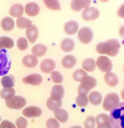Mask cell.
<instances>
[{
    "label": "cell",
    "instance_id": "20",
    "mask_svg": "<svg viewBox=\"0 0 124 128\" xmlns=\"http://www.w3.org/2000/svg\"><path fill=\"white\" fill-rule=\"evenodd\" d=\"M0 25H1V29L4 31H11L14 29V26H15V21L11 18H4L1 20V24Z\"/></svg>",
    "mask_w": 124,
    "mask_h": 128
},
{
    "label": "cell",
    "instance_id": "41",
    "mask_svg": "<svg viewBox=\"0 0 124 128\" xmlns=\"http://www.w3.org/2000/svg\"><path fill=\"white\" fill-rule=\"evenodd\" d=\"M16 127V124H14V123H11L10 121H2L1 123H0V128H15Z\"/></svg>",
    "mask_w": 124,
    "mask_h": 128
},
{
    "label": "cell",
    "instance_id": "43",
    "mask_svg": "<svg viewBox=\"0 0 124 128\" xmlns=\"http://www.w3.org/2000/svg\"><path fill=\"white\" fill-rule=\"evenodd\" d=\"M1 48H2V46H1V45H0V50H1Z\"/></svg>",
    "mask_w": 124,
    "mask_h": 128
},
{
    "label": "cell",
    "instance_id": "32",
    "mask_svg": "<svg viewBox=\"0 0 124 128\" xmlns=\"http://www.w3.org/2000/svg\"><path fill=\"white\" fill-rule=\"evenodd\" d=\"M0 45L4 48H11L14 46V40L10 39V38H6V36H1L0 38Z\"/></svg>",
    "mask_w": 124,
    "mask_h": 128
},
{
    "label": "cell",
    "instance_id": "19",
    "mask_svg": "<svg viewBox=\"0 0 124 128\" xmlns=\"http://www.w3.org/2000/svg\"><path fill=\"white\" fill-rule=\"evenodd\" d=\"M10 15L12 16V18H21V15H22V12H24V8H22V5H20V4H14L11 8H10Z\"/></svg>",
    "mask_w": 124,
    "mask_h": 128
},
{
    "label": "cell",
    "instance_id": "18",
    "mask_svg": "<svg viewBox=\"0 0 124 128\" xmlns=\"http://www.w3.org/2000/svg\"><path fill=\"white\" fill-rule=\"evenodd\" d=\"M63 29H65V32L67 35H73L78 31V24L76 21H68V22H66Z\"/></svg>",
    "mask_w": 124,
    "mask_h": 128
},
{
    "label": "cell",
    "instance_id": "1",
    "mask_svg": "<svg viewBox=\"0 0 124 128\" xmlns=\"http://www.w3.org/2000/svg\"><path fill=\"white\" fill-rule=\"evenodd\" d=\"M119 48L121 44L117 40H108L104 42H99L96 46V50L99 55H109V56H117Z\"/></svg>",
    "mask_w": 124,
    "mask_h": 128
},
{
    "label": "cell",
    "instance_id": "13",
    "mask_svg": "<svg viewBox=\"0 0 124 128\" xmlns=\"http://www.w3.org/2000/svg\"><path fill=\"white\" fill-rule=\"evenodd\" d=\"M24 11L27 14V15H30V16H36L39 12H40V8H39V5L36 4V2H27L26 4V6L24 8Z\"/></svg>",
    "mask_w": 124,
    "mask_h": 128
},
{
    "label": "cell",
    "instance_id": "8",
    "mask_svg": "<svg viewBox=\"0 0 124 128\" xmlns=\"http://www.w3.org/2000/svg\"><path fill=\"white\" fill-rule=\"evenodd\" d=\"M99 16V11H98V9H96V8H87V9H84L82 11V18L83 20H86V21H92V20H96L97 18Z\"/></svg>",
    "mask_w": 124,
    "mask_h": 128
},
{
    "label": "cell",
    "instance_id": "21",
    "mask_svg": "<svg viewBox=\"0 0 124 128\" xmlns=\"http://www.w3.org/2000/svg\"><path fill=\"white\" fill-rule=\"evenodd\" d=\"M88 102H91V103L94 104V106L101 104V102H102V94H101L99 92H97V91L91 92V93H89V97H88Z\"/></svg>",
    "mask_w": 124,
    "mask_h": 128
},
{
    "label": "cell",
    "instance_id": "10",
    "mask_svg": "<svg viewBox=\"0 0 124 128\" xmlns=\"http://www.w3.org/2000/svg\"><path fill=\"white\" fill-rule=\"evenodd\" d=\"M96 126L98 128H109L112 127V123H111V118L107 114H103V113H99L96 118Z\"/></svg>",
    "mask_w": 124,
    "mask_h": 128
},
{
    "label": "cell",
    "instance_id": "27",
    "mask_svg": "<svg viewBox=\"0 0 124 128\" xmlns=\"http://www.w3.org/2000/svg\"><path fill=\"white\" fill-rule=\"evenodd\" d=\"M46 51H47V47H46L45 45H41V44L35 45V46L32 47V55H35L36 57L43 56V55L46 54Z\"/></svg>",
    "mask_w": 124,
    "mask_h": 128
},
{
    "label": "cell",
    "instance_id": "42",
    "mask_svg": "<svg viewBox=\"0 0 124 128\" xmlns=\"http://www.w3.org/2000/svg\"><path fill=\"white\" fill-rule=\"evenodd\" d=\"M118 16H121V18H123V6L121 8V10L118 11Z\"/></svg>",
    "mask_w": 124,
    "mask_h": 128
},
{
    "label": "cell",
    "instance_id": "2",
    "mask_svg": "<svg viewBox=\"0 0 124 128\" xmlns=\"http://www.w3.org/2000/svg\"><path fill=\"white\" fill-rule=\"evenodd\" d=\"M124 122V107L123 103H119L118 107L111 111V123L116 127H122Z\"/></svg>",
    "mask_w": 124,
    "mask_h": 128
},
{
    "label": "cell",
    "instance_id": "9",
    "mask_svg": "<svg viewBox=\"0 0 124 128\" xmlns=\"http://www.w3.org/2000/svg\"><path fill=\"white\" fill-rule=\"evenodd\" d=\"M22 114L24 117H29V118H35V117H40L42 114L41 108L36 107V106H30L22 110Z\"/></svg>",
    "mask_w": 124,
    "mask_h": 128
},
{
    "label": "cell",
    "instance_id": "29",
    "mask_svg": "<svg viewBox=\"0 0 124 128\" xmlns=\"http://www.w3.org/2000/svg\"><path fill=\"white\" fill-rule=\"evenodd\" d=\"M82 67L84 71H88V72H92L94 68H96V61L92 60V58H86L82 64Z\"/></svg>",
    "mask_w": 124,
    "mask_h": 128
},
{
    "label": "cell",
    "instance_id": "16",
    "mask_svg": "<svg viewBox=\"0 0 124 128\" xmlns=\"http://www.w3.org/2000/svg\"><path fill=\"white\" fill-rule=\"evenodd\" d=\"M22 65L25 67H29V68H32L37 65V57L35 55H26L24 56L22 58Z\"/></svg>",
    "mask_w": 124,
    "mask_h": 128
},
{
    "label": "cell",
    "instance_id": "30",
    "mask_svg": "<svg viewBox=\"0 0 124 128\" xmlns=\"http://www.w3.org/2000/svg\"><path fill=\"white\" fill-rule=\"evenodd\" d=\"M14 94H15V90L12 87H4L0 92V97L4 100H7V98L12 97Z\"/></svg>",
    "mask_w": 124,
    "mask_h": 128
},
{
    "label": "cell",
    "instance_id": "25",
    "mask_svg": "<svg viewBox=\"0 0 124 128\" xmlns=\"http://www.w3.org/2000/svg\"><path fill=\"white\" fill-rule=\"evenodd\" d=\"M75 48V42L72 39H65L62 42H61V50L65 51V52H70Z\"/></svg>",
    "mask_w": 124,
    "mask_h": 128
},
{
    "label": "cell",
    "instance_id": "37",
    "mask_svg": "<svg viewBox=\"0 0 124 128\" xmlns=\"http://www.w3.org/2000/svg\"><path fill=\"white\" fill-rule=\"evenodd\" d=\"M27 46H29V41H27L26 39H24V38H20V39L17 40V48H19L20 51H24V50H26V48H27Z\"/></svg>",
    "mask_w": 124,
    "mask_h": 128
},
{
    "label": "cell",
    "instance_id": "39",
    "mask_svg": "<svg viewBox=\"0 0 124 128\" xmlns=\"http://www.w3.org/2000/svg\"><path fill=\"white\" fill-rule=\"evenodd\" d=\"M16 127L17 128H26L27 127V121L25 120V117H20L16 121Z\"/></svg>",
    "mask_w": 124,
    "mask_h": 128
},
{
    "label": "cell",
    "instance_id": "11",
    "mask_svg": "<svg viewBox=\"0 0 124 128\" xmlns=\"http://www.w3.org/2000/svg\"><path fill=\"white\" fill-rule=\"evenodd\" d=\"M89 5H91L89 0H75V1H71V9L73 11L84 10V9L89 8Z\"/></svg>",
    "mask_w": 124,
    "mask_h": 128
},
{
    "label": "cell",
    "instance_id": "40",
    "mask_svg": "<svg viewBox=\"0 0 124 128\" xmlns=\"http://www.w3.org/2000/svg\"><path fill=\"white\" fill-rule=\"evenodd\" d=\"M46 127L48 128H58L60 124H58V121L57 120H48L46 122Z\"/></svg>",
    "mask_w": 124,
    "mask_h": 128
},
{
    "label": "cell",
    "instance_id": "28",
    "mask_svg": "<svg viewBox=\"0 0 124 128\" xmlns=\"http://www.w3.org/2000/svg\"><path fill=\"white\" fill-rule=\"evenodd\" d=\"M19 29H29L30 26H32V22L29 20V19H26V18H19L17 19V21H16V24H15Z\"/></svg>",
    "mask_w": 124,
    "mask_h": 128
},
{
    "label": "cell",
    "instance_id": "26",
    "mask_svg": "<svg viewBox=\"0 0 124 128\" xmlns=\"http://www.w3.org/2000/svg\"><path fill=\"white\" fill-rule=\"evenodd\" d=\"M62 106V101L61 100H53L52 97H50L47 100V108L51 110V111H55L57 108H61Z\"/></svg>",
    "mask_w": 124,
    "mask_h": 128
},
{
    "label": "cell",
    "instance_id": "3",
    "mask_svg": "<svg viewBox=\"0 0 124 128\" xmlns=\"http://www.w3.org/2000/svg\"><path fill=\"white\" fill-rule=\"evenodd\" d=\"M97 85V81L94 77H91V76H86L83 80H81V85L78 86V93H83V94H87L92 88H94Z\"/></svg>",
    "mask_w": 124,
    "mask_h": 128
},
{
    "label": "cell",
    "instance_id": "7",
    "mask_svg": "<svg viewBox=\"0 0 124 128\" xmlns=\"http://www.w3.org/2000/svg\"><path fill=\"white\" fill-rule=\"evenodd\" d=\"M78 40L83 44H89L93 39V32L91 29L88 28H82L80 31H78Z\"/></svg>",
    "mask_w": 124,
    "mask_h": 128
},
{
    "label": "cell",
    "instance_id": "4",
    "mask_svg": "<svg viewBox=\"0 0 124 128\" xmlns=\"http://www.w3.org/2000/svg\"><path fill=\"white\" fill-rule=\"evenodd\" d=\"M119 106V96L117 93H108L103 101V108L106 111H112L113 108Z\"/></svg>",
    "mask_w": 124,
    "mask_h": 128
},
{
    "label": "cell",
    "instance_id": "5",
    "mask_svg": "<svg viewBox=\"0 0 124 128\" xmlns=\"http://www.w3.org/2000/svg\"><path fill=\"white\" fill-rule=\"evenodd\" d=\"M5 101H6V106H7L9 108H12V110L24 108L25 104H26V100H25L24 97H21V96H15V94H14L12 97L5 100Z\"/></svg>",
    "mask_w": 124,
    "mask_h": 128
},
{
    "label": "cell",
    "instance_id": "34",
    "mask_svg": "<svg viewBox=\"0 0 124 128\" xmlns=\"http://www.w3.org/2000/svg\"><path fill=\"white\" fill-rule=\"evenodd\" d=\"M2 87H12L14 86V78L11 76H4L0 81Z\"/></svg>",
    "mask_w": 124,
    "mask_h": 128
},
{
    "label": "cell",
    "instance_id": "33",
    "mask_svg": "<svg viewBox=\"0 0 124 128\" xmlns=\"http://www.w3.org/2000/svg\"><path fill=\"white\" fill-rule=\"evenodd\" d=\"M45 5L51 10H61V5L56 0H45Z\"/></svg>",
    "mask_w": 124,
    "mask_h": 128
},
{
    "label": "cell",
    "instance_id": "15",
    "mask_svg": "<svg viewBox=\"0 0 124 128\" xmlns=\"http://www.w3.org/2000/svg\"><path fill=\"white\" fill-rule=\"evenodd\" d=\"M40 67H41L42 72H45V74H50V72H52V71L55 70L56 64H55L53 60L47 58V60H43V61H42L41 65H40Z\"/></svg>",
    "mask_w": 124,
    "mask_h": 128
},
{
    "label": "cell",
    "instance_id": "6",
    "mask_svg": "<svg viewBox=\"0 0 124 128\" xmlns=\"http://www.w3.org/2000/svg\"><path fill=\"white\" fill-rule=\"evenodd\" d=\"M96 66L99 68V71L102 72H109L113 67V64L111 62V60L107 56H99L96 61Z\"/></svg>",
    "mask_w": 124,
    "mask_h": 128
},
{
    "label": "cell",
    "instance_id": "35",
    "mask_svg": "<svg viewBox=\"0 0 124 128\" xmlns=\"http://www.w3.org/2000/svg\"><path fill=\"white\" fill-rule=\"evenodd\" d=\"M51 80H52V82H55V84H61V82L63 81V77H62V75H61L60 72L52 71V72H51Z\"/></svg>",
    "mask_w": 124,
    "mask_h": 128
},
{
    "label": "cell",
    "instance_id": "38",
    "mask_svg": "<svg viewBox=\"0 0 124 128\" xmlns=\"http://www.w3.org/2000/svg\"><path fill=\"white\" fill-rule=\"evenodd\" d=\"M96 126V118L93 117V116H89V117H87L86 118V121H84V127L86 128H92Z\"/></svg>",
    "mask_w": 124,
    "mask_h": 128
},
{
    "label": "cell",
    "instance_id": "36",
    "mask_svg": "<svg viewBox=\"0 0 124 128\" xmlns=\"http://www.w3.org/2000/svg\"><path fill=\"white\" fill-rule=\"evenodd\" d=\"M86 76H87V74H86L84 70H77V71H75V74H73V80L81 82V80H83Z\"/></svg>",
    "mask_w": 124,
    "mask_h": 128
},
{
    "label": "cell",
    "instance_id": "24",
    "mask_svg": "<svg viewBox=\"0 0 124 128\" xmlns=\"http://www.w3.org/2000/svg\"><path fill=\"white\" fill-rule=\"evenodd\" d=\"M53 112H55V117H56L57 121H60V122H66V121L68 120V113H67V111L61 110V108H57V110H55Z\"/></svg>",
    "mask_w": 124,
    "mask_h": 128
},
{
    "label": "cell",
    "instance_id": "23",
    "mask_svg": "<svg viewBox=\"0 0 124 128\" xmlns=\"http://www.w3.org/2000/svg\"><path fill=\"white\" fill-rule=\"evenodd\" d=\"M76 65V58L72 55H67L62 58V66L66 68H72Z\"/></svg>",
    "mask_w": 124,
    "mask_h": 128
},
{
    "label": "cell",
    "instance_id": "31",
    "mask_svg": "<svg viewBox=\"0 0 124 128\" xmlns=\"http://www.w3.org/2000/svg\"><path fill=\"white\" fill-rule=\"evenodd\" d=\"M76 103L78 107H86L88 104V96L83 94V93H78V96L76 98Z\"/></svg>",
    "mask_w": 124,
    "mask_h": 128
},
{
    "label": "cell",
    "instance_id": "22",
    "mask_svg": "<svg viewBox=\"0 0 124 128\" xmlns=\"http://www.w3.org/2000/svg\"><path fill=\"white\" fill-rule=\"evenodd\" d=\"M104 82L107 84L108 86H116L118 84V78H117V76L113 74V72H106V75H104Z\"/></svg>",
    "mask_w": 124,
    "mask_h": 128
},
{
    "label": "cell",
    "instance_id": "12",
    "mask_svg": "<svg viewBox=\"0 0 124 128\" xmlns=\"http://www.w3.org/2000/svg\"><path fill=\"white\" fill-rule=\"evenodd\" d=\"M22 82H24V84H27V85L37 86L42 82V77L39 74H32V75L25 76V77L22 78Z\"/></svg>",
    "mask_w": 124,
    "mask_h": 128
},
{
    "label": "cell",
    "instance_id": "14",
    "mask_svg": "<svg viewBox=\"0 0 124 128\" xmlns=\"http://www.w3.org/2000/svg\"><path fill=\"white\" fill-rule=\"evenodd\" d=\"M26 40L30 41L31 44H34L37 40V36H39V31H37V28L36 26H30L29 29H26Z\"/></svg>",
    "mask_w": 124,
    "mask_h": 128
},
{
    "label": "cell",
    "instance_id": "17",
    "mask_svg": "<svg viewBox=\"0 0 124 128\" xmlns=\"http://www.w3.org/2000/svg\"><path fill=\"white\" fill-rule=\"evenodd\" d=\"M63 94H65V90H63V87L61 85H56L52 87V90H51V97L53 100H62Z\"/></svg>",
    "mask_w": 124,
    "mask_h": 128
}]
</instances>
